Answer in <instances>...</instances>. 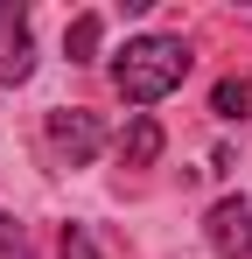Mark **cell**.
Returning <instances> with one entry per match:
<instances>
[{"label": "cell", "instance_id": "obj_6", "mask_svg": "<svg viewBox=\"0 0 252 259\" xmlns=\"http://www.w3.org/2000/svg\"><path fill=\"white\" fill-rule=\"evenodd\" d=\"M210 112H217V119H252V77H217Z\"/></svg>", "mask_w": 252, "mask_h": 259}, {"label": "cell", "instance_id": "obj_8", "mask_svg": "<svg viewBox=\"0 0 252 259\" xmlns=\"http://www.w3.org/2000/svg\"><path fill=\"white\" fill-rule=\"evenodd\" d=\"M0 259H28V231H21V217L0 210Z\"/></svg>", "mask_w": 252, "mask_h": 259}, {"label": "cell", "instance_id": "obj_9", "mask_svg": "<svg viewBox=\"0 0 252 259\" xmlns=\"http://www.w3.org/2000/svg\"><path fill=\"white\" fill-rule=\"evenodd\" d=\"M63 259H105V252H98V238L84 224H63Z\"/></svg>", "mask_w": 252, "mask_h": 259}, {"label": "cell", "instance_id": "obj_7", "mask_svg": "<svg viewBox=\"0 0 252 259\" xmlns=\"http://www.w3.org/2000/svg\"><path fill=\"white\" fill-rule=\"evenodd\" d=\"M98 42H105V21H98V14H77V21H70V35H63V56H70V63H91Z\"/></svg>", "mask_w": 252, "mask_h": 259}, {"label": "cell", "instance_id": "obj_2", "mask_svg": "<svg viewBox=\"0 0 252 259\" xmlns=\"http://www.w3.org/2000/svg\"><path fill=\"white\" fill-rule=\"evenodd\" d=\"M98 147H105V119L98 112H84V105L42 112V154H49V168H84V161H98Z\"/></svg>", "mask_w": 252, "mask_h": 259}, {"label": "cell", "instance_id": "obj_4", "mask_svg": "<svg viewBox=\"0 0 252 259\" xmlns=\"http://www.w3.org/2000/svg\"><path fill=\"white\" fill-rule=\"evenodd\" d=\"M35 77V28H28V7L21 0H0V84H28Z\"/></svg>", "mask_w": 252, "mask_h": 259}, {"label": "cell", "instance_id": "obj_3", "mask_svg": "<svg viewBox=\"0 0 252 259\" xmlns=\"http://www.w3.org/2000/svg\"><path fill=\"white\" fill-rule=\"evenodd\" d=\"M203 245H210V259H252V203L245 196H217L203 210Z\"/></svg>", "mask_w": 252, "mask_h": 259}, {"label": "cell", "instance_id": "obj_5", "mask_svg": "<svg viewBox=\"0 0 252 259\" xmlns=\"http://www.w3.org/2000/svg\"><path fill=\"white\" fill-rule=\"evenodd\" d=\"M119 161L126 168H154V161H161V126H154V112H133V119H126Z\"/></svg>", "mask_w": 252, "mask_h": 259}, {"label": "cell", "instance_id": "obj_1", "mask_svg": "<svg viewBox=\"0 0 252 259\" xmlns=\"http://www.w3.org/2000/svg\"><path fill=\"white\" fill-rule=\"evenodd\" d=\"M189 42L182 35H133V42L112 56V84H119L126 105H161L168 91H182V77H189Z\"/></svg>", "mask_w": 252, "mask_h": 259}]
</instances>
